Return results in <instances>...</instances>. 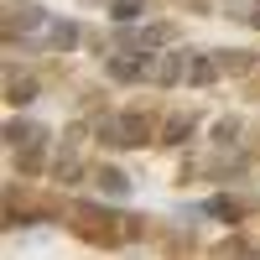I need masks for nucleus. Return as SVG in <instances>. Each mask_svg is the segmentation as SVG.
Segmentation results:
<instances>
[{
	"label": "nucleus",
	"mask_w": 260,
	"mask_h": 260,
	"mask_svg": "<svg viewBox=\"0 0 260 260\" xmlns=\"http://www.w3.org/2000/svg\"><path fill=\"white\" fill-rule=\"evenodd\" d=\"M99 136H104V146L136 151V146L151 141V120H146V115H110V120L99 125Z\"/></svg>",
	"instance_id": "obj_1"
},
{
	"label": "nucleus",
	"mask_w": 260,
	"mask_h": 260,
	"mask_svg": "<svg viewBox=\"0 0 260 260\" xmlns=\"http://www.w3.org/2000/svg\"><path fill=\"white\" fill-rule=\"evenodd\" d=\"M73 224H78V234H89V240H99V245H115V240H120L115 213H104V208L78 203V208H73Z\"/></svg>",
	"instance_id": "obj_2"
},
{
	"label": "nucleus",
	"mask_w": 260,
	"mask_h": 260,
	"mask_svg": "<svg viewBox=\"0 0 260 260\" xmlns=\"http://www.w3.org/2000/svg\"><path fill=\"white\" fill-rule=\"evenodd\" d=\"M47 11H42V6H21V11H11V21H6V37L16 42V37H26V31H42V26H47Z\"/></svg>",
	"instance_id": "obj_3"
},
{
	"label": "nucleus",
	"mask_w": 260,
	"mask_h": 260,
	"mask_svg": "<svg viewBox=\"0 0 260 260\" xmlns=\"http://www.w3.org/2000/svg\"><path fill=\"white\" fill-rule=\"evenodd\" d=\"M6 141H11L16 151L42 146V141H47V125H42V120H11V125H6Z\"/></svg>",
	"instance_id": "obj_4"
},
{
	"label": "nucleus",
	"mask_w": 260,
	"mask_h": 260,
	"mask_svg": "<svg viewBox=\"0 0 260 260\" xmlns=\"http://www.w3.org/2000/svg\"><path fill=\"white\" fill-rule=\"evenodd\" d=\"M99 192H104V198H125V192H130V177L115 172V167H104V172H99Z\"/></svg>",
	"instance_id": "obj_5"
},
{
	"label": "nucleus",
	"mask_w": 260,
	"mask_h": 260,
	"mask_svg": "<svg viewBox=\"0 0 260 260\" xmlns=\"http://www.w3.org/2000/svg\"><path fill=\"white\" fill-rule=\"evenodd\" d=\"M110 78H120V83H136V78H141V57H130V52L110 57Z\"/></svg>",
	"instance_id": "obj_6"
},
{
	"label": "nucleus",
	"mask_w": 260,
	"mask_h": 260,
	"mask_svg": "<svg viewBox=\"0 0 260 260\" xmlns=\"http://www.w3.org/2000/svg\"><path fill=\"white\" fill-rule=\"evenodd\" d=\"M47 42H52V47H78V26H73V21H52Z\"/></svg>",
	"instance_id": "obj_7"
},
{
	"label": "nucleus",
	"mask_w": 260,
	"mask_h": 260,
	"mask_svg": "<svg viewBox=\"0 0 260 260\" xmlns=\"http://www.w3.org/2000/svg\"><path fill=\"white\" fill-rule=\"evenodd\" d=\"M182 52H172V57H161V68H156V83H177V78H187V68H182Z\"/></svg>",
	"instance_id": "obj_8"
},
{
	"label": "nucleus",
	"mask_w": 260,
	"mask_h": 260,
	"mask_svg": "<svg viewBox=\"0 0 260 260\" xmlns=\"http://www.w3.org/2000/svg\"><path fill=\"white\" fill-rule=\"evenodd\" d=\"M167 37H172L167 26H146V31H130L125 42H130V47H161V42H167Z\"/></svg>",
	"instance_id": "obj_9"
},
{
	"label": "nucleus",
	"mask_w": 260,
	"mask_h": 260,
	"mask_svg": "<svg viewBox=\"0 0 260 260\" xmlns=\"http://www.w3.org/2000/svg\"><path fill=\"white\" fill-rule=\"evenodd\" d=\"M203 213H213V219H229V224H240V203H234V198H213V203H203Z\"/></svg>",
	"instance_id": "obj_10"
},
{
	"label": "nucleus",
	"mask_w": 260,
	"mask_h": 260,
	"mask_svg": "<svg viewBox=\"0 0 260 260\" xmlns=\"http://www.w3.org/2000/svg\"><path fill=\"white\" fill-rule=\"evenodd\" d=\"M219 57H192V68H187V83H213L219 78V68H213Z\"/></svg>",
	"instance_id": "obj_11"
},
{
	"label": "nucleus",
	"mask_w": 260,
	"mask_h": 260,
	"mask_svg": "<svg viewBox=\"0 0 260 260\" xmlns=\"http://www.w3.org/2000/svg\"><path fill=\"white\" fill-rule=\"evenodd\" d=\"M213 57H219V73H245L250 62H255L250 52H213Z\"/></svg>",
	"instance_id": "obj_12"
},
{
	"label": "nucleus",
	"mask_w": 260,
	"mask_h": 260,
	"mask_svg": "<svg viewBox=\"0 0 260 260\" xmlns=\"http://www.w3.org/2000/svg\"><path fill=\"white\" fill-rule=\"evenodd\" d=\"M187 130H192V115H177V120L167 125V136H161V141H167V146H177V141H187Z\"/></svg>",
	"instance_id": "obj_13"
},
{
	"label": "nucleus",
	"mask_w": 260,
	"mask_h": 260,
	"mask_svg": "<svg viewBox=\"0 0 260 260\" xmlns=\"http://www.w3.org/2000/svg\"><path fill=\"white\" fill-rule=\"evenodd\" d=\"M229 11H234V16L245 11V16H250V26H260V0H229Z\"/></svg>",
	"instance_id": "obj_14"
},
{
	"label": "nucleus",
	"mask_w": 260,
	"mask_h": 260,
	"mask_svg": "<svg viewBox=\"0 0 260 260\" xmlns=\"http://www.w3.org/2000/svg\"><path fill=\"white\" fill-rule=\"evenodd\" d=\"M146 6H141V0H115V21H136Z\"/></svg>",
	"instance_id": "obj_15"
},
{
	"label": "nucleus",
	"mask_w": 260,
	"mask_h": 260,
	"mask_svg": "<svg viewBox=\"0 0 260 260\" xmlns=\"http://www.w3.org/2000/svg\"><path fill=\"white\" fill-rule=\"evenodd\" d=\"M31 94H37V83H26V78H16V83H11V104H26Z\"/></svg>",
	"instance_id": "obj_16"
}]
</instances>
